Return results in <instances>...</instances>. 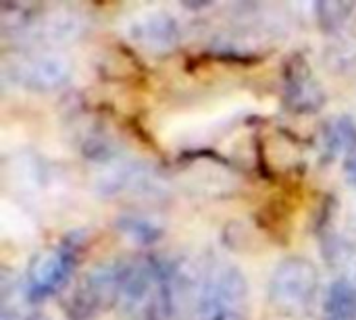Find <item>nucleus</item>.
I'll return each mask as SVG.
<instances>
[{
	"label": "nucleus",
	"mask_w": 356,
	"mask_h": 320,
	"mask_svg": "<svg viewBox=\"0 0 356 320\" xmlns=\"http://www.w3.org/2000/svg\"><path fill=\"white\" fill-rule=\"evenodd\" d=\"M319 292V271L305 256L284 258L269 279V302L284 317H300Z\"/></svg>",
	"instance_id": "1"
},
{
	"label": "nucleus",
	"mask_w": 356,
	"mask_h": 320,
	"mask_svg": "<svg viewBox=\"0 0 356 320\" xmlns=\"http://www.w3.org/2000/svg\"><path fill=\"white\" fill-rule=\"evenodd\" d=\"M284 104L296 115L319 112L325 104V90L305 56L296 54L284 67Z\"/></svg>",
	"instance_id": "5"
},
{
	"label": "nucleus",
	"mask_w": 356,
	"mask_h": 320,
	"mask_svg": "<svg viewBox=\"0 0 356 320\" xmlns=\"http://www.w3.org/2000/svg\"><path fill=\"white\" fill-rule=\"evenodd\" d=\"M134 44L148 52H169L179 44L181 29L173 15L163 10H150L131 19L127 27Z\"/></svg>",
	"instance_id": "7"
},
{
	"label": "nucleus",
	"mask_w": 356,
	"mask_h": 320,
	"mask_svg": "<svg viewBox=\"0 0 356 320\" xmlns=\"http://www.w3.org/2000/svg\"><path fill=\"white\" fill-rule=\"evenodd\" d=\"M344 173H346V179L356 185V154H353L350 158H346V162H344Z\"/></svg>",
	"instance_id": "12"
},
{
	"label": "nucleus",
	"mask_w": 356,
	"mask_h": 320,
	"mask_svg": "<svg viewBox=\"0 0 356 320\" xmlns=\"http://www.w3.org/2000/svg\"><path fill=\"white\" fill-rule=\"evenodd\" d=\"M117 227L121 229V233L125 237H129L136 244H154L161 237L159 227H154L152 223H148L144 219H138V217H123L117 223Z\"/></svg>",
	"instance_id": "11"
},
{
	"label": "nucleus",
	"mask_w": 356,
	"mask_h": 320,
	"mask_svg": "<svg viewBox=\"0 0 356 320\" xmlns=\"http://www.w3.org/2000/svg\"><path fill=\"white\" fill-rule=\"evenodd\" d=\"M315 10H317V21L321 25V29L336 31L348 21V17L355 10V4H350V2H319L315 6Z\"/></svg>",
	"instance_id": "10"
},
{
	"label": "nucleus",
	"mask_w": 356,
	"mask_h": 320,
	"mask_svg": "<svg viewBox=\"0 0 356 320\" xmlns=\"http://www.w3.org/2000/svg\"><path fill=\"white\" fill-rule=\"evenodd\" d=\"M325 320H356V287L346 279L332 283L325 298Z\"/></svg>",
	"instance_id": "9"
},
{
	"label": "nucleus",
	"mask_w": 356,
	"mask_h": 320,
	"mask_svg": "<svg viewBox=\"0 0 356 320\" xmlns=\"http://www.w3.org/2000/svg\"><path fill=\"white\" fill-rule=\"evenodd\" d=\"M29 320H44V319H29Z\"/></svg>",
	"instance_id": "13"
},
{
	"label": "nucleus",
	"mask_w": 356,
	"mask_h": 320,
	"mask_svg": "<svg viewBox=\"0 0 356 320\" xmlns=\"http://www.w3.org/2000/svg\"><path fill=\"white\" fill-rule=\"evenodd\" d=\"M119 302V262L96 264L67 298L65 310L71 320H90Z\"/></svg>",
	"instance_id": "3"
},
{
	"label": "nucleus",
	"mask_w": 356,
	"mask_h": 320,
	"mask_svg": "<svg viewBox=\"0 0 356 320\" xmlns=\"http://www.w3.org/2000/svg\"><path fill=\"white\" fill-rule=\"evenodd\" d=\"M77 244L65 239L58 246L42 250L29 264L25 279V294L31 302H42L56 294L75 267Z\"/></svg>",
	"instance_id": "4"
},
{
	"label": "nucleus",
	"mask_w": 356,
	"mask_h": 320,
	"mask_svg": "<svg viewBox=\"0 0 356 320\" xmlns=\"http://www.w3.org/2000/svg\"><path fill=\"white\" fill-rule=\"evenodd\" d=\"M8 69L17 85L33 92H52L69 79V62L54 54L21 56Z\"/></svg>",
	"instance_id": "6"
},
{
	"label": "nucleus",
	"mask_w": 356,
	"mask_h": 320,
	"mask_svg": "<svg viewBox=\"0 0 356 320\" xmlns=\"http://www.w3.org/2000/svg\"><path fill=\"white\" fill-rule=\"evenodd\" d=\"M323 152L330 160L356 154V121L348 115L334 117L323 127Z\"/></svg>",
	"instance_id": "8"
},
{
	"label": "nucleus",
	"mask_w": 356,
	"mask_h": 320,
	"mask_svg": "<svg viewBox=\"0 0 356 320\" xmlns=\"http://www.w3.org/2000/svg\"><path fill=\"white\" fill-rule=\"evenodd\" d=\"M250 310V292L244 273L234 264L215 267L200 292V320H246Z\"/></svg>",
	"instance_id": "2"
}]
</instances>
